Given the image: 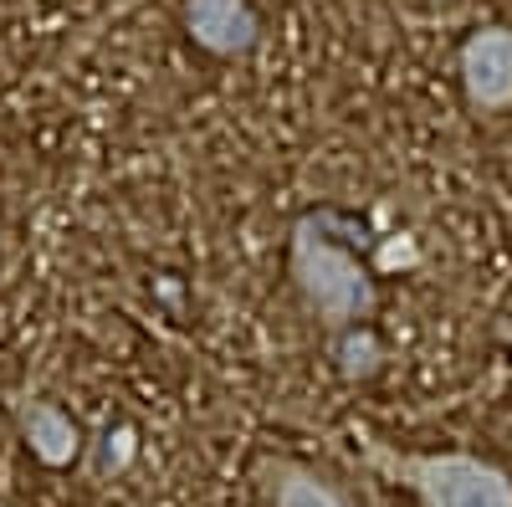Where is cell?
<instances>
[{
	"instance_id": "6da1fadb",
	"label": "cell",
	"mask_w": 512,
	"mask_h": 507,
	"mask_svg": "<svg viewBox=\"0 0 512 507\" xmlns=\"http://www.w3.org/2000/svg\"><path fill=\"white\" fill-rule=\"evenodd\" d=\"M364 246H369L364 221L333 205L303 210L287 231V277L328 338L369 328V318L379 313V282H374L379 272L364 257Z\"/></svg>"
},
{
	"instance_id": "7a4b0ae2",
	"label": "cell",
	"mask_w": 512,
	"mask_h": 507,
	"mask_svg": "<svg viewBox=\"0 0 512 507\" xmlns=\"http://www.w3.org/2000/svg\"><path fill=\"white\" fill-rule=\"evenodd\" d=\"M374 467L420 507H512V477L472 451H390L374 446Z\"/></svg>"
},
{
	"instance_id": "3957f363",
	"label": "cell",
	"mask_w": 512,
	"mask_h": 507,
	"mask_svg": "<svg viewBox=\"0 0 512 507\" xmlns=\"http://www.w3.org/2000/svg\"><path fill=\"white\" fill-rule=\"evenodd\" d=\"M461 98L482 118L512 113V26H477L456 52Z\"/></svg>"
},
{
	"instance_id": "277c9868",
	"label": "cell",
	"mask_w": 512,
	"mask_h": 507,
	"mask_svg": "<svg viewBox=\"0 0 512 507\" xmlns=\"http://www.w3.org/2000/svg\"><path fill=\"white\" fill-rule=\"evenodd\" d=\"M180 21L205 57L236 62L262 47V16H256L251 0H185Z\"/></svg>"
},
{
	"instance_id": "5b68a950",
	"label": "cell",
	"mask_w": 512,
	"mask_h": 507,
	"mask_svg": "<svg viewBox=\"0 0 512 507\" xmlns=\"http://www.w3.org/2000/svg\"><path fill=\"white\" fill-rule=\"evenodd\" d=\"M16 426H21V441H26V451L41 461V467H72V461L82 456V426L57 405V400H26L21 410H16Z\"/></svg>"
},
{
	"instance_id": "8992f818",
	"label": "cell",
	"mask_w": 512,
	"mask_h": 507,
	"mask_svg": "<svg viewBox=\"0 0 512 507\" xmlns=\"http://www.w3.org/2000/svg\"><path fill=\"white\" fill-rule=\"evenodd\" d=\"M262 492L272 507H354L333 482H323L318 472L297 467V461H262Z\"/></svg>"
},
{
	"instance_id": "52a82bcc",
	"label": "cell",
	"mask_w": 512,
	"mask_h": 507,
	"mask_svg": "<svg viewBox=\"0 0 512 507\" xmlns=\"http://www.w3.org/2000/svg\"><path fill=\"white\" fill-rule=\"evenodd\" d=\"M333 359H338V374L344 379H374L384 369V344L374 328H349L333 338Z\"/></svg>"
},
{
	"instance_id": "ba28073f",
	"label": "cell",
	"mask_w": 512,
	"mask_h": 507,
	"mask_svg": "<svg viewBox=\"0 0 512 507\" xmlns=\"http://www.w3.org/2000/svg\"><path fill=\"white\" fill-rule=\"evenodd\" d=\"M134 456H139V431L128 426V420H118V426H103V436L93 441V477L108 482L118 472L134 467Z\"/></svg>"
},
{
	"instance_id": "9c48e42d",
	"label": "cell",
	"mask_w": 512,
	"mask_h": 507,
	"mask_svg": "<svg viewBox=\"0 0 512 507\" xmlns=\"http://www.w3.org/2000/svg\"><path fill=\"white\" fill-rule=\"evenodd\" d=\"M415 257H420V251H415V241H410V236H400V241H390V246H384L379 257H374V272H395V267H410Z\"/></svg>"
},
{
	"instance_id": "30bf717a",
	"label": "cell",
	"mask_w": 512,
	"mask_h": 507,
	"mask_svg": "<svg viewBox=\"0 0 512 507\" xmlns=\"http://www.w3.org/2000/svg\"><path fill=\"white\" fill-rule=\"evenodd\" d=\"M0 507H6V502H0Z\"/></svg>"
}]
</instances>
